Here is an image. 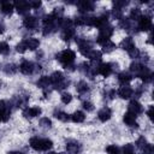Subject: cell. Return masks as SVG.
<instances>
[{"instance_id":"cell-22","label":"cell","mask_w":154,"mask_h":154,"mask_svg":"<svg viewBox=\"0 0 154 154\" xmlns=\"http://www.w3.org/2000/svg\"><path fill=\"white\" fill-rule=\"evenodd\" d=\"M37 87H40V88H42V89H47L48 87H51L52 85V82H51V77H48V76H42L38 81H37Z\"/></svg>"},{"instance_id":"cell-35","label":"cell","mask_w":154,"mask_h":154,"mask_svg":"<svg viewBox=\"0 0 154 154\" xmlns=\"http://www.w3.org/2000/svg\"><path fill=\"white\" fill-rule=\"evenodd\" d=\"M2 70H4L7 75H13V73H16V71H17V66H16L14 64H6V65L2 67Z\"/></svg>"},{"instance_id":"cell-44","label":"cell","mask_w":154,"mask_h":154,"mask_svg":"<svg viewBox=\"0 0 154 154\" xmlns=\"http://www.w3.org/2000/svg\"><path fill=\"white\" fill-rule=\"evenodd\" d=\"M71 100H72V95L70 94V93H63L61 94V101L64 102V103H70L71 102Z\"/></svg>"},{"instance_id":"cell-32","label":"cell","mask_w":154,"mask_h":154,"mask_svg":"<svg viewBox=\"0 0 154 154\" xmlns=\"http://www.w3.org/2000/svg\"><path fill=\"white\" fill-rule=\"evenodd\" d=\"M114 49H116V43L112 42L111 40L106 41V42L102 45V51H103L105 53H111V52L114 51Z\"/></svg>"},{"instance_id":"cell-9","label":"cell","mask_w":154,"mask_h":154,"mask_svg":"<svg viewBox=\"0 0 154 154\" xmlns=\"http://www.w3.org/2000/svg\"><path fill=\"white\" fill-rule=\"evenodd\" d=\"M112 66H113V64H109V63L100 64V65H97V73L103 77H108L114 70V67H112Z\"/></svg>"},{"instance_id":"cell-37","label":"cell","mask_w":154,"mask_h":154,"mask_svg":"<svg viewBox=\"0 0 154 154\" xmlns=\"http://www.w3.org/2000/svg\"><path fill=\"white\" fill-rule=\"evenodd\" d=\"M126 52H128V54H129L131 58H134V59L138 58V57H140V54H141V53H140V51H138V48H137L136 46H132V47H131L129 51H126Z\"/></svg>"},{"instance_id":"cell-56","label":"cell","mask_w":154,"mask_h":154,"mask_svg":"<svg viewBox=\"0 0 154 154\" xmlns=\"http://www.w3.org/2000/svg\"><path fill=\"white\" fill-rule=\"evenodd\" d=\"M60 154H65V153H60Z\"/></svg>"},{"instance_id":"cell-39","label":"cell","mask_w":154,"mask_h":154,"mask_svg":"<svg viewBox=\"0 0 154 154\" xmlns=\"http://www.w3.org/2000/svg\"><path fill=\"white\" fill-rule=\"evenodd\" d=\"M107 154H119V148L116 144H109L106 147Z\"/></svg>"},{"instance_id":"cell-4","label":"cell","mask_w":154,"mask_h":154,"mask_svg":"<svg viewBox=\"0 0 154 154\" xmlns=\"http://www.w3.org/2000/svg\"><path fill=\"white\" fill-rule=\"evenodd\" d=\"M11 114V105L6 100L0 101V122H7Z\"/></svg>"},{"instance_id":"cell-49","label":"cell","mask_w":154,"mask_h":154,"mask_svg":"<svg viewBox=\"0 0 154 154\" xmlns=\"http://www.w3.org/2000/svg\"><path fill=\"white\" fill-rule=\"evenodd\" d=\"M128 5H129V1H114L113 2L114 7H118V8H122V10H123V7H125Z\"/></svg>"},{"instance_id":"cell-31","label":"cell","mask_w":154,"mask_h":154,"mask_svg":"<svg viewBox=\"0 0 154 154\" xmlns=\"http://www.w3.org/2000/svg\"><path fill=\"white\" fill-rule=\"evenodd\" d=\"M132 46H135V43H134V40H132L131 37H125V38L120 42V47H122L123 49H125V51H129Z\"/></svg>"},{"instance_id":"cell-17","label":"cell","mask_w":154,"mask_h":154,"mask_svg":"<svg viewBox=\"0 0 154 154\" xmlns=\"http://www.w3.org/2000/svg\"><path fill=\"white\" fill-rule=\"evenodd\" d=\"M117 94H118V96H120L122 99H129V97L132 96L134 90H132V88L129 87V85H123V87H120V88L118 89Z\"/></svg>"},{"instance_id":"cell-33","label":"cell","mask_w":154,"mask_h":154,"mask_svg":"<svg viewBox=\"0 0 154 154\" xmlns=\"http://www.w3.org/2000/svg\"><path fill=\"white\" fill-rule=\"evenodd\" d=\"M54 117H55L57 119L61 120V122H69V120L71 119V117H70L67 113L63 112V111H55V112H54Z\"/></svg>"},{"instance_id":"cell-19","label":"cell","mask_w":154,"mask_h":154,"mask_svg":"<svg viewBox=\"0 0 154 154\" xmlns=\"http://www.w3.org/2000/svg\"><path fill=\"white\" fill-rule=\"evenodd\" d=\"M0 10L2 13L10 16L13 11V4L10 1H6V0H2V1H0Z\"/></svg>"},{"instance_id":"cell-54","label":"cell","mask_w":154,"mask_h":154,"mask_svg":"<svg viewBox=\"0 0 154 154\" xmlns=\"http://www.w3.org/2000/svg\"><path fill=\"white\" fill-rule=\"evenodd\" d=\"M8 154H23L22 152H17V150H13V152H8Z\"/></svg>"},{"instance_id":"cell-20","label":"cell","mask_w":154,"mask_h":154,"mask_svg":"<svg viewBox=\"0 0 154 154\" xmlns=\"http://www.w3.org/2000/svg\"><path fill=\"white\" fill-rule=\"evenodd\" d=\"M24 41H25V45H26V49H30V51H35L40 46V41L37 38H34V37L26 38Z\"/></svg>"},{"instance_id":"cell-34","label":"cell","mask_w":154,"mask_h":154,"mask_svg":"<svg viewBox=\"0 0 154 154\" xmlns=\"http://www.w3.org/2000/svg\"><path fill=\"white\" fill-rule=\"evenodd\" d=\"M142 17V13H141V10L138 7H135L131 10L130 12V18L129 19H132V20H138L140 18Z\"/></svg>"},{"instance_id":"cell-24","label":"cell","mask_w":154,"mask_h":154,"mask_svg":"<svg viewBox=\"0 0 154 154\" xmlns=\"http://www.w3.org/2000/svg\"><path fill=\"white\" fill-rule=\"evenodd\" d=\"M119 26L123 28V29H125L126 31H131V29L134 28L132 24H131V20L129 18H126V17H122L119 19Z\"/></svg>"},{"instance_id":"cell-40","label":"cell","mask_w":154,"mask_h":154,"mask_svg":"<svg viewBox=\"0 0 154 154\" xmlns=\"http://www.w3.org/2000/svg\"><path fill=\"white\" fill-rule=\"evenodd\" d=\"M112 16L116 18V19H120L123 17V10L122 8H118V7H113L112 10Z\"/></svg>"},{"instance_id":"cell-38","label":"cell","mask_w":154,"mask_h":154,"mask_svg":"<svg viewBox=\"0 0 154 154\" xmlns=\"http://www.w3.org/2000/svg\"><path fill=\"white\" fill-rule=\"evenodd\" d=\"M40 125H41L42 128H45V129H51V128H52V122H51L49 118L43 117V118L40 119Z\"/></svg>"},{"instance_id":"cell-55","label":"cell","mask_w":154,"mask_h":154,"mask_svg":"<svg viewBox=\"0 0 154 154\" xmlns=\"http://www.w3.org/2000/svg\"><path fill=\"white\" fill-rule=\"evenodd\" d=\"M47 154H58V153H55V152H48Z\"/></svg>"},{"instance_id":"cell-41","label":"cell","mask_w":154,"mask_h":154,"mask_svg":"<svg viewBox=\"0 0 154 154\" xmlns=\"http://www.w3.org/2000/svg\"><path fill=\"white\" fill-rule=\"evenodd\" d=\"M122 154H134V146L131 143H128L123 147V152Z\"/></svg>"},{"instance_id":"cell-25","label":"cell","mask_w":154,"mask_h":154,"mask_svg":"<svg viewBox=\"0 0 154 154\" xmlns=\"http://www.w3.org/2000/svg\"><path fill=\"white\" fill-rule=\"evenodd\" d=\"M75 34H76V31H75V29H73V28L64 29V30H63V32H61V38H63L64 41H70V40L75 36Z\"/></svg>"},{"instance_id":"cell-12","label":"cell","mask_w":154,"mask_h":154,"mask_svg":"<svg viewBox=\"0 0 154 154\" xmlns=\"http://www.w3.org/2000/svg\"><path fill=\"white\" fill-rule=\"evenodd\" d=\"M107 19H108V13H107V12L102 13V14L99 16V17H94V18H93V24H91V26H96V28L101 29L102 26H105V25L107 24Z\"/></svg>"},{"instance_id":"cell-7","label":"cell","mask_w":154,"mask_h":154,"mask_svg":"<svg viewBox=\"0 0 154 154\" xmlns=\"http://www.w3.org/2000/svg\"><path fill=\"white\" fill-rule=\"evenodd\" d=\"M13 6L16 7L17 12H18L19 14H22V16L28 14V13H29V11H30L29 2H28V1H25V0H18V1H16V2L13 4Z\"/></svg>"},{"instance_id":"cell-48","label":"cell","mask_w":154,"mask_h":154,"mask_svg":"<svg viewBox=\"0 0 154 154\" xmlns=\"http://www.w3.org/2000/svg\"><path fill=\"white\" fill-rule=\"evenodd\" d=\"M82 106H83V108H84L85 111H88V112H91V111L94 109V105H93L90 101H83Z\"/></svg>"},{"instance_id":"cell-36","label":"cell","mask_w":154,"mask_h":154,"mask_svg":"<svg viewBox=\"0 0 154 154\" xmlns=\"http://www.w3.org/2000/svg\"><path fill=\"white\" fill-rule=\"evenodd\" d=\"M8 53H10V46L7 45V42L0 41V54L7 55Z\"/></svg>"},{"instance_id":"cell-43","label":"cell","mask_w":154,"mask_h":154,"mask_svg":"<svg viewBox=\"0 0 154 154\" xmlns=\"http://www.w3.org/2000/svg\"><path fill=\"white\" fill-rule=\"evenodd\" d=\"M16 51L18 53H24L26 51V45H25V41H20L17 46H16Z\"/></svg>"},{"instance_id":"cell-1","label":"cell","mask_w":154,"mask_h":154,"mask_svg":"<svg viewBox=\"0 0 154 154\" xmlns=\"http://www.w3.org/2000/svg\"><path fill=\"white\" fill-rule=\"evenodd\" d=\"M55 57H57V60H59L65 69H69V67H72V64L76 58V53L72 49H64L60 53H58Z\"/></svg>"},{"instance_id":"cell-3","label":"cell","mask_w":154,"mask_h":154,"mask_svg":"<svg viewBox=\"0 0 154 154\" xmlns=\"http://www.w3.org/2000/svg\"><path fill=\"white\" fill-rule=\"evenodd\" d=\"M100 30V32H99V36L96 37V42L99 43V45H103L106 41H108L109 40V37L113 35V31H114V29H113V26L112 25H108V24H106L105 26H102L101 29H99Z\"/></svg>"},{"instance_id":"cell-8","label":"cell","mask_w":154,"mask_h":154,"mask_svg":"<svg viewBox=\"0 0 154 154\" xmlns=\"http://www.w3.org/2000/svg\"><path fill=\"white\" fill-rule=\"evenodd\" d=\"M152 18L149 16H142L140 19H138V29L142 30V31H148L152 29Z\"/></svg>"},{"instance_id":"cell-6","label":"cell","mask_w":154,"mask_h":154,"mask_svg":"<svg viewBox=\"0 0 154 154\" xmlns=\"http://www.w3.org/2000/svg\"><path fill=\"white\" fill-rule=\"evenodd\" d=\"M76 5H77V8L81 13H87L89 11H93L95 7V4L93 1H89V0H81Z\"/></svg>"},{"instance_id":"cell-14","label":"cell","mask_w":154,"mask_h":154,"mask_svg":"<svg viewBox=\"0 0 154 154\" xmlns=\"http://www.w3.org/2000/svg\"><path fill=\"white\" fill-rule=\"evenodd\" d=\"M23 25L26 29H36L38 26V19L35 16H26L23 20Z\"/></svg>"},{"instance_id":"cell-11","label":"cell","mask_w":154,"mask_h":154,"mask_svg":"<svg viewBox=\"0 0 154 154\" xmlns=\"http://www.w3.org/2000/svg\"><path fill=\"white\" fill-rule=\"evenodd\" d=\"M128 112L134 114V116H137V114H141L143 112V107L138 101L132 100V101H130V103L128 106Z\"/></svg>"},{"instance_id":"cell-16","label":"cell","mask_w":154,"mask_h":154,"mask_svg":"<svg viewBox=\"0 0 154 154\" xmlns=\"http://www.w3.org/2000/svg\"><path fill=\"white\" fill-rule=\"evenodd\" d=\"M123 120H124L125 125H128L129 128H135V129L138 128V124H137V122H136V116H134V114H131V113H129V112H126V113L124 114Z\"/></svg>"},{"instance_id":"cell-53","label":"cell","mask_w":154,"mask_h":154,"mask_svg":"<svg viewBox=\"0 0 154 154\" xmlns=\"http://www.w3.org/2000/svg\"><path fill=\"white\" fill-rule=\"evenodd\" d=\"M4 31H5V25L2 22H0V34H2Z\"/></svg>"},{"instance_id":"cell-30","label":"cell","mask_w":154,"mask_h":154,"mask_svg":"<svg viewBox=\"0 0 154 154\" xmlns=\"http://www.w3.org/2000/svg\"><path fill=\"white\" fill-rule=\"evenodd\" d=\"M71 119H72V122H75V123H83L84 119H85V116H84V113H83L82 111H76V112L71 116Z\"/></svg>"},{"instance_id":"cell-47","label":"cell","mask_w":154,"mask_h":154,"mask_svg":"<svg viewBox=\"0 0 154 154\" xmlns=\"http://www.w3.org/2000/svg\"><path fill=\"white\" fill-rule=\"evenodd\" d=\"M141 152H142L143 154H153V146L149 144V143H147V144L141 149Z\"/></svg>"},{"instance_id":"cell-52","label":"cell","mask_w":154,"mask_h":154,"mask_svg":"<svg viewBox=\"0 0 154 154\" xmlns=\"http://www.w3.org/2000/svg\"><path fill=\"white\" fill-rule=\"evenodd\" d=\"M142 93H143V88H141V87H140V88L135 91V96H137V97H138V96H141V94H142Z\"/></svg>"},{"instance_id":"cell-2","label":"cell","mask_w":154,"mask_h":154,"mask_svg":"<svg viewBox=\"0 0 154 154\" xmlns=\"http://www.w3.org/2000/svg\"><path fill=\"white\" fill-rule=\"evenodd\" d=\"M30 147L35 150H48L52 148L53 142L48 138H41V137H31L30 141Z\"/></svg>"},{"instance_id":"cell-51","label":"cell","mask_w":154,"mask_h":154,"mask_svg":"<svg viewBox=\"0 0 154 154\" xmlns=\"http://www.w3.org/2000/svg\"><path fill=\"white\" fill-rule=\"evenodd\" d=\"M147 114H148V117H149L150 119H153V106H149V108H148V111H147Z\"/></svg>"},{"instance_id":"cell-50","label":"cell","mask_w":154,"mask_h":154,"mask_svg":"<svg viewBox=\"0 0 154 154\" xmlns=\"http://www.w3.org/2000/svg\"><path fill=\"white\" fill-rule=\"evenodd\" d=\"M29 6H30V8H38L40 6H41V1L40 0H31V1H29Z\"/></svg>"},{"instance_id":"cell-45","label":"cell","mask_w":154,"mask_h":154,"mask_svg":"<svg viewBox=\"0 0 154 154\" xmlns=\"http://www.w3.org/2000/svg\"><path fill=\"white\" fill-rule=\"evenodd\" d=\"M147 143H148V142H147V140H146L143 136L138 137V138H137V141H136V146H137V148H140V149H142Z\"/></svg>"},{"instance_id":"cell-27","label":"cell","mask_w":154,"mask_h":154,"mask_svg":"<svg viewBox=\"0 0 154 154\" xmlns=\"http://www.w3.org/2000/svg\"><path fill=\"white\" fill-rule=\"evenodd\" d=\"M76 89H77V91H78L81 95H84V94H87V93L89 91V85H88L84 81H81V82L77 83Z\"/></svg>"},{"instance_id":"cell-23","label":"cell","mask_w":154,"mask_h":154,"mask_svg":"<svg viewBox=\"0 0 154 154\" xmlns=\"http://www.w3.org/2000/svg\"><path fill=\"white\" fill-rule=\"evenodd\" d=\"M132 79V76L129 73V72H122L118 75V82L122 84V85H128V83Z\"/></svg>"},{"instance_id":"cell-29","label":"cell","mask_w":154,"mask_h":154,"mask_svg":"<svg viewBox=\"0 0 154 154\" xmlns=\"http://www.w3.org/2000/svg\"><path fill=\"white\" fill-rule=\"evenodd\" d=\"M85 57L89 58L93 61H100V59H101V52L100 51H96V49H91Z\"/></svg>"},{"instance_id":"cell-46","label":"cell","mask_w":154,"mask_h":154,"mask_svg":"<svg viewBox=\"0 0 154 154\" xmlns=\"http://www.w3.org/2000/svg\"><path fill=\"white\" fill-rule=\"evenodd\" d=\"M103 95H105V99H106V100H112V99L116 96V91H114L113 89H108V90L105 91Z\"/></svg>"},{"instance_id":"cell-26","label":"cell","mask_w":154,"mask_h":154,"mask_svg":"<svg viewBox=\"0 0 154 154\" xmlns=\"http://www.w3.org/2000/svg\"><path fill=\"white\" fill-rule=\"evenodd\" d=\"M144 67H146V66H144L143 64H141V63H132V64L130 65V71L134 72L136 76H138V75L142 72V70H143Z\"/></svg>"},{"instance_id":"cell-10","label":"cell","mask_w":154,"mask_h":154,"mask_svg":"<svg viewBox=\"0 0 154 154\" xmlns=\"http://www.w3.org/2000/svg\"><path fill=\"white\" fill-rule=\"evenodd\" d=\"M66 149L70 154H79L82 150V146L75 140H69L66 142Z\"/></svg>"},{"instance_id":"cell-5","label":"cell","mask_w":154,"mask_h":154,"mask_svg":"<svg viewBox=\"0 0 154 154\" xmlns=\"http://www.w3.org/2000/svg\"><path fill=\"white\" fill-rule=\"evenodd\" d=\"M76 42L78 45V49L79 52L85 57L91 49H93V45L90 41H88L87 38H81V37H77L76 38Z\"/></svg>"},{"instance_id":"cell-21","label":"cell","mask_w":154,"mask_h":154,"mask_svg":"<svg viewBox=\"0 0 154 154\" xmlns=\"http://www.w3.org/2000/svg\"><path fill=\"white\" fill-rule=\"evenodd\" d=\"M49 77H51L52 85H57V84H59L61 81H64V79H65L64 75H63L60 71H55V72H53V73H52V76H49Z\"/></svg>"},{"instance_id":"cell-18","label":"cell","mask_w":154,"mask_h":154,"mask_svg":"<svg viewBox=\"0 0 154 154\" xmlns=\"http://www.w3.org/2000/svg\"><path fill=\"white\" fill-rule=\"evenodd\" d=\"M97 117H99V119H100L101 122H107V120L112 117V111H111V108H108V107L101 108V109L97 112Z\"/></svg>"},{"instance_id":"cell-28","label":"cell","mask_w":154,"mask_h":154,"mask_svg":"<svg viewBox=\"0 0 154 154\" xmlns=\"http://www.w3.org/2000/svg\"><path fill=\"white\" fill-rule=\"evenodd\" d=\"M28 102V96H24V95H19V96H16L13 99V103L17 106V107H23L25 106Z\"/></svg>"},{"instance_id":"cell-42","label":"cell","mask_w":154,"mask_h":154,"mask_svg":"<svg viewBox=\"0 0 154 154\" xmlns=\"http://www.w3.org/2000/svg\"><path fill=\"white\" fill-rule=\"evenodd\" d=\"M70 84V81L69 79H64V81H61L59 84H57V85H54V89H57V90H61V89H64V88H66L67 85Z\"/></svg>"},{"instance_id":"cell-13","label":"cell","mask_w":154,"mask_h":154,"mask_svg":"<svg viewBox=\"0 0 154 154\" xmlns=\"http://www.w3.org/2000/svg\"><path fill=\"white\" fill-rule=\"evenodd\" d=\"M19 70L24 75H31L35 71V65L29 60H23L19 65Z\"/></svg>"},{"instance_id":"cell-15","label":"cell","mask_w":154,"mask_h":154,"mask_svg":"<svg viewBox=\"0 0 154 154\" xmlns=\"http://www.w3.org/2000/svg\"><path fill=\"white\" fill-rule=\"evenodd\" d=\"M41 108L37 107V106H34V107H28V108H24L23 109V116L25 118H35L37 116L41 114Z\"/></svg>"}]
</instances>
